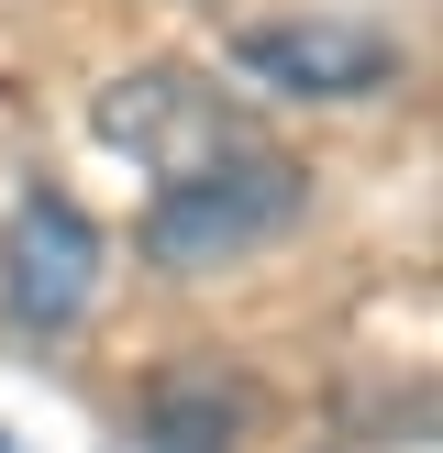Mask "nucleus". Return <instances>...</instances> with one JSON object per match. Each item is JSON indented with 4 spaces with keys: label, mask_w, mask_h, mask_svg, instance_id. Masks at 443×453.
I'll list each match as a JSON object with an SVG mask.
<instances>
[{
    "label": "nucleus",
    "mask_w": 443,
    "mask_h": 453,
    "mask_svg": "<svg viewBox=\"0 0 443 453\" xmlns=\"http://www.w3.org/2000/svg\"><path fill=\"white\" fill-rule=\"evenodd\" d=\"M299 199H310L299 155H277V144L255 133L244 155H222V166L155 188L144 255H155V265H189V277H199V265H233V255H255V243H277L288 221H299Z\"/></svg>",
    "instance_id": "1"
},
{
    "label": "nucleus",
    "mask_w": 443,
    "mask_h": 453,
    "mask_svg": "<svg viewBox=\"0 0 443 453\" xmlns=\"http://www.w3.org/2000/svg\"><path fill=\"white\" fill-rule=\"evenodd\" d=\"M100 133L144 155L155 188H177V177H199V166H222V155L255 144V122H244L222 88H199L189 66H144V78H122V88L100 100Z\"/></svg>",
    "instance_id": "2"
},
{
    "label": "nucleus",
    "mask_w": 443,
    "mask_h": 453,
    "mask_svg": "<svg viewBox=\"0 0 443 453\" xmlns=\"http://www.w3.org/2000/svg\"><path fill=\"white\" fill-rule=\"evenodd\" d=\"M100 288V221L66 188H34L12 221H0V310L22 332H66Z\"/></svg>",
    "instance_id": "3"
},
{
    "label": "nucleus",
    "mask_w": 443,
    "mask_h": 453,
    "mask_svg": "<svg viewBox=\"0 0 443 453\" xmlns=\"http://www.w3.org/2000/svg\"><path fill=\"white\" fill-rule=\"evenodd\" d=\"M233 56L277 88H310V100H354L388 78V34H366V22H255Z\"/></svg>",
    "instance_id": "4"
},
{
    "label": "nucleus",
    "mask_w": 443,
    "mask_h": 453,
    "mask_svg": "<svg viewBox=\"0 0 443 453\" xmlns=\"http://www.w3.org/2000/svg\"><path fill=\"white\" fill-rule=\"evenodd\" d=\"M244 432H255V388L222 376V365H177L144 398V442L155 453H244Z\"/></svg>",
    "instance_id": "5"
}]
</instances>
